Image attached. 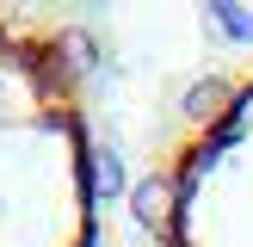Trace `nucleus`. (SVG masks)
Instances as JSON below:
<instances>
[{"label": "nucleus", "instance_id": "f257e3e1", "mask_svg": "<svg viewBox=\"0 0 253 247\" xmlns=\"http://www.w3.org/2000/svg\"><path fill=\"white\" fill-rule=\"evenodd\" d=\"M99 155L81 31L0 6V247H93Z\"/></svg>", "mask_w": 253, "mask_h": 247}, {"label": "nucleus", "instance_id": "f03ea898", "mask_svg": "<svg viewBox=\"0 0 253 247\" xmlns=\"http://www.w3.org/2000/svg\"><path fill=\"white\" fill-rule=\"evenodd\" d=\"M136 204L155 247H253V56L185 93Z\"/></svg>", "mask_w": 253, "mask_h": 247}]
</instances>
